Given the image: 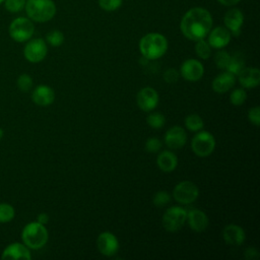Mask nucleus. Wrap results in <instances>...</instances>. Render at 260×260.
Segmentation results:
<instances>
[{"instance_id": "obj_14", "label": "nucleus", "mask_w": 260, "mask_h": 260, "mask_svg": "<svg viewBox=\"0 0 260 260\" xmlns=\"http://www.w3.org/2000/svg\"><path fill=\"white\" fill-rule=\"evenodd\" d=\"M223 22L230 32L235 37H238L241 32V27L244 22V15L240 9L232 8L224 14Z\"/></svg>"}, {"instance_id": "obj_5", "label": "nucleus", "mask_w": 260, "mask_h": 260, "mask_svg": "<svg viewBox=\"0 0 260 260\" xmlns=\"http://www.w3.org/2000/svg\"><path fill=\"white\" fill-rule=\"evenodd\" d=\"M8 32L13 41L17 43H24L31 39L35 32V25L32 20L28 17L19 16L10 22Z\"/></svg>"}, {"instance_id": "obj_29", "label": "nucleus", "mask_w": 260, "mask_h": 260, "mask_svg": "<svg viewBox=\"0 0 260 260\" xmlns=\"http://www.w3.org/2000/svg\"><path fill=\"white\" fill-rule=\"evenodd\" d=\"M32 83H34L32 78L26 73H23V74L19 75L17 80H16V85H17L18 89L23 91V92L29 91L32 87Z\"/></svg>"}, {"instance_id": "obj_33", "label": "nucleus", "mask_w": 260, "mask_h": 260, "mask_svg": "<svg viewBox=\"0 0 260 260\" xmlns=\"http://www.w3.org/2000/svg\"><path fill=\"white\" fill-rule=\"evenodd\" d=\"M170 200H171V195L168 192L158 191L157 193L154 194L152 202H153L154 205H156L158 207H161V206L167 205L170 202Z\"/></svg>"}, {"instance_id": "obj_39", "label": "nucleus", "mask_w": 260, "mask_h": 260, "mask_svg": "<svg viewBox=\"0 0 260 260\" xmlns=\"http://www.w3.org/2000/svg\"><path fill=\"white\" fill-rule=\"evenodd\" d=\"M37 221L42 223V224H46L49 221V215L47 213H45V212L40 213L38 215V217H37Z\"/></svg>"}, {"instance_id": "obj_8", "label": "nucleus", "mask_w": 260, "mask_h": 260, "mask_svg": "<svg viewBox=\"0 0 260 260\" xmlns=\"http://www.w3.org/2000/svg\"><path fill=\"white\" fill-rule=\"evenodd\" d=\"M47 53V44L41 38L28 40L23 49V56L30 63H39L43 61L46 58Z\"/></svg>"}, {"instance_id": "obj_28", "label": "nucleus", "mask_w": 260, "mask_h": 260, "mask_svg": "<svg viewBox=\"0 0 260 260\" xmlns=\"http://www.w3.org/2000/svg\"><path fill=\"white\" fill-rule=\"evenodd\" d=\"M26 0H5L3 2L5 9L10 13H18L24 9Z\"/></svg>"}, {"instance_id": "obj_12", "label": "nucleus", "mask_w": 260, "mask_h": 260, "mask_svg": "<svg viewBox=\"0 0 260 260\" xmlns=\"http://www.w3.org/2000/svg\"><path fill=\"white\" fill-rule=\"evenodd\" d=\"M180 72L183 78L187 81H197L203 76L204 68L198 60L188 59L182 64Z\"/></svg>"}, {"instance_id": "obj_32", "label": "nucleus", "mask_w": 260, "mask_h": 260, "mask_svg": "<svg viewBox=\"0 0 260 260\" xmlns=\"http://www.w3.org/2000/svg\"><path fill=\"white\" fill-rule=\"evenodd\" d=\"M247 99V92L243 88H236L230 95L231 103L234 106H241Z\"/></svg>"}, {"instance_id": "obj_34", "label": "nucleus", "mask_w": 260, "mask_h": 260, "mask_svg": "<svg viewBox=\"0 0 260 260\" xmlns=\"http://www.w3.org/2000/svg\"><path fill=\"white\" fill-rule=\"evenodd\" d=\"M99 5L105 11H114L122 5V0H99Z\"/></svg>"}, {"instance_id": "obj_26", "label": "nucleus", "mask_w": 260, "mask_h": 260, "mask_svg": "<svg viewBox=\"0 0 260 260\" xmlns=\"http://www.w3.org/2000/svg\"><path fill=\"white\" fill-rule=\"evenodd\" d=\"M195 52L199 58L206 60L211 55V47L209 46V44L206 41H204V39H201V40L196 41Z\"/></svg>"}, {"instance_id": "obj_18", "label": "nucleus", "mask_w": 260, "mask_h": 260, "mask_svg": "<svg viewBox=\"0 0 260 260\" xmlns=\"http://www.w3.org/2000/svg\"><path fill=\"white\" fill-rule=\"evenodd\" d=\"M224 242L231 246H240L245 240L244 230L237 224H229L222 231Z\"/></svg>"}, {"instance_id": "obj_11", "label": "nucleus", "mask_w": 260, "mask_h": 260, "mask_svg": "<svg viewBox=\"0 0 260 260\" xmlns=\"http://www.w3.org/2000/svg\"><path fill=\"white\" fill-rule=\"evenodd\" d=\"M96 247L103 255L113 256L119 249V242L115 235L110 232H104L96 239Z\"/></svg>"}, {"instance_id": "obj_31", "label": "nucleus", "mask_w": 260, "mask_h": 260, "mask_svg": "<svg viewBox=\"0 0 260 260\" xmlns=\"http://www.w3.org/2000/svg\"><path fill=\"white\" fill-rule=\"evenodd\" d=\"M230 59H231V55L228 52L218 51L215 54L214 62H215V65L218 69H226V67L229 65V62H230Z\"/></svg>"}, {"instance_id": "obj_15", "label": "nucleus", "mask_w": 260, "mask_h": 260, "mask_svg": "<svg viewBox=\"0 0 260 260\" xmlns=\"http://www.w3.org/2000/svg\"><path fill=\"white\" fill-rule=\"evenodd\" d=\"M186 141H187V133L180 126H174L166 132L165 142L167 146L172 149H178L183 147Z\"/></svg>"}, {"instance_id": "obj_36", "label": "nucleus", "mask_w": 260, "mask_h": 260, "mask_svg": "<svg viewBox=\"0 0 260 260\" xmlns=\"http://www.w3.org/2000/svg\"><path fill=\"white\" fill-rule=\"evenodd\" d=\"M164 79L167 83H175L179 79V72L174 68H170L165 71Z\"/></svg>"}, {"instance_id": "obj_23", "label": "nucleus", "mask_w": 260, "mask_h": 260, "mask_svg": "<svg viewBox=\"0 0 260 260\" xmlns=\"http://www.w3.org/2000/svg\"><path fill=\"white\" fill-rule=\"evenodd\" d=\"M245 60L243 56L240 53H236L234 56H231L229 65L226 67V70L234 75H238L239 72L244 68Z\"/></svg>"}, {"instance_id": "obj_41", "label": "nucleus", "mask_w": 260, "mask_h": 260, "mask_svg": "<svg viewBox=\"0 0 260 260\" xmlns=\"http://www.w3.org/2000/svg\"><path fill=\"white\" fill-rule=\"evenodd\" d=\"M3 135H4V131H3V129H2V128H0V140L2 139Z\"/></svg>"}, {"instance_id": "obj_27", "label": "nucleus", "mask_w": 260, "mask_h": 260, "mask_svg": "<svg viewBox=\"0 0 260 260\" xmlns=\"http://www.w3.org/2000/svg\"><path fill=\"white\" fill-rule=\"evenodd\" d=\"M46 41L52 47H59L64 42V35L59 29H53L46 35Z\"/></svg>"}, {"instance_id": "obj_25", "label": "nucleus", "mask_w": 260, "mask_h": 260, "mask_svg": "<svg viewBox=\"0 0 260 260\" xmlns=\"http://www.w3.org/2000/svg\"><path fill=\"white\" fill-rule=\"evenodd\" d=\"M15 210L12 205L6 202L0 203V222L6 223L11 221L14 218Z\"/></svg>"}, {"instance_id": "obj_9", "label": "nucleus", "mask_w": 260, "mask_h": 260, "mask_svg": "<svg viewBox=\"0 0 260 260\" xmlns=\"http://www.w3.org/2000/svg\"><path fill=\"white\" fill-rule=\"evenodd\" d=\"M199 195L197 186L190 181H183L177 184L173 191L175 200L181 204H190L194 202Z\"/></svg>"}, {"instance_id": "obj_13", "label": "nucleus", "mask_w": 260, "mask_h": 260, "mask_svg": "<svg viewBox=\"0 0 260 260\" xmlns=\"http://www.w3.org/2000/svg\"><path fill=\"white\" fill-rule=\"evenodd\" d=\"M31 258L29 248L24 244L14 242L9 244L2 252L1 259H12V260H29Z\"/></svg>"}, {"instance_id": "obj_40", "label": "nucleus", "mask_w": 260, "mask_h": 260, "mask_svg": "<svg viewBox=\"0 0 260 260\" xmlns=\"http://www.w3.org/2000/svg\"><path fill=\"white\" fill-rule=\"evenodd\" d=\"M220 4L224 5V6H233L238 4L241 0H217Z\"/></svg>"}, {"instance_id": "obj_20", "label": "nucleus", "mask_w": 260, "mask_h": 260, "mask_svg": "<svg viewBox=\"0 0 260 260\" xmlns=\"http://www.w3.org/2000/svg\"><path fill=\"white\" fill-rule=\"evenodd\" d=\"M235 75L229 71H225L220 73L213 79L212 89L217 93H224L235 85Z\"/></svg>"}, {"instance_id": "obj_22", "label": "nucleus", "mask_w": 260, "mask_h": 260, "mask_svg": "<svg viewBox=\"0 0 260 260\" xmlns=\"http://www.w3.org/2000/svg\"><path fill=\"white\" fill-rule=\"evenodd\" d=\"M158 168L165 172V173H170L173 172L178 165V158L176 154L172 151L169 150H164L161 151L156 159Z\"/></svg>"}, {"instance_id": "obj_19", "label": "nucleus", "mask_w": 260, "mask_h": 260, "mask_svg": "<svg viewBox=\"0 0 260 260\" xmlns=\"http://www.w3.org/2000/svg\"><path fill=\"white\" fill-rule=\"evenodd\" d=\"M239 82L245 88H252L260 83V71L257 68H243L238 74Z\"/></svg>"}, {"instance_id": "obj_42", "label": "nucleus", "mask_w": 260, "mask_h": 260, "mask_svg": "<svg viewBox=\"0 0 260 260\" xmlns=\"http://www.w3.org/2000/svg\"><path fill=\"white\" fill-rule=\"evenodd\" d=\"M4 1H5V0H0V5H1V4H3V2H4Z\"/></svg>"}, {"instance_id": "obj_1", "label": "nucleus", "mask_w": 260, "mask_h": 260, "mask_svg": "<svg viewBox=\"0 0 260 260\" xmlns=\"http://www.w3.org/2000/svg\"><path fill=\"white\" fill-rule=\"evenodd\" d=\"M180 27L183 35L191 41L204 39L211 30L212 16L205 8H191L182 17Z\"/></svg>"}, {"instance_id": "obj_7", "label": "nucleus", "mask_w": 260, "mask_h": 260, "mask_svg": "<svg viewBox=\"0 0 260 260\" xmlns=\"http://www.w3.org/2000/svg\"><path fill=\"white\" fill-rule=\"evenodd\" d=\"M187 211L180 206H172L162 215V225L168 232H177L185 223Z\"/></svg>"}, {"instance_id": "obj_10", "label": "nucleus", "mask_w": 260, "mask_h": 260, "mask_svg": "<svg viewBox=\"0 0 260 260\" xmlns=\"http://www.w3.org/2000/svg\"><path fill=\"white\" fill-rule=\"evenodd\" d=\"M137 106L144 112L152 111L158 104V94L152 87L141 88L136 96Z\"/></svg>"}, {"instance_id": "obj_16", "label": "nucleus", "mask_w": 260, "mask_h": 260, "mask_svg": "<svg viewBox=\"0 0 260 260\" xmlns=\"http://www.w3.org/2000/svg\"><path fill=\"white\" fill-rule=\"evenodd\" d=\"M231 41V32L226 27L217 26L208 32V44L211 48L221 49Z\"/></svg>"}, {"instance_id": "obj_4", "label": "nucleus", "mask_w": 260, "mask_h": 260, "mask_svg": "<svg viewBox=\"0 0 260 260\" xmlns=\"http://www.w3.org/2000/svg\"><path fill=\"white\" fill-rule=\"evenodd\" d=\"M49 234L45 224H42L38 221H32L27 223L22 232L21 239L23 244L29 249L38 250L43 248L48 242Z\"/></svg>"}, {"instance_id": "obj_38", "label": "nucleus", "mask_w": 260, "mask_h": 260, "mask_svg": "<svg viewBox=\"0 0 260 260\" xmlns=\"http://www.w3.org/2000/svg\"><path fill=\"white\" fill-rule=\"evenodd\" d=\"M258 257V252L255 248H248L246 249L245 251V258L248 259V260H252V259H255Z\"/></svg>"}, {"instance_id": "obj_24", "label": "nucleus", "mask_w": 260, "mask_h": 260, "mask_svg": "<svg viewBox=\"0 0 260 260\" xmlns=\"http://www.w3.org/2000/svg\"><path fill=\"white\" fill-rule=\"evenodd\" d=\"M185 126L188 130L192 132H197L201 130L204 126L202 118L197 114H190L185 118Z\"/></svg>"}, {"instance_id": "obj_2", "label": "nucleus", "mask_w": 260, "mask_h": 260, "mask_svg": "<svg viewBox=\"0 0 260 260\" xmlns=\"http://www.w3.org/2000/svg\"><path fill=\"white\" fill-rule=\"evenodd\" d=\"M139 49L145 59L155 60L164 56L167 52L168 41L160 34L150 32L142 37L139 42Z\"/></svg>"}, {"instance_id": "obj_17", "label": "nucleus", "mask_w": 260, "mask_h": 260, "mask_svg": "<svg viewBox=\"0 0 260 260\" xmlns=\"http://www.w3.org/2000/svg\"><path fill=\"white\" fill-rule=\"evenodd\" d=\"M32 102L41 107H47L51 105L55 100V92L52 87L48 85H39L37 86L31 93Z\"/></svg>"}, {"instance_id": "obj_35", "label": "nucleus", "mask_w": 260, "mask_h": 260, "mask_svg": "<svg viewBox=\"0 0 260 260\" xmlns=\"http://www.w3.org/2000/svg\"><path fill=\"white\" fill-rule=\"evenodd\" d=\"M161 147V141L156 137H150L145 142V149L148 152H157Z\"/></svg>"}, {"instance_id": "obj_6", "label": "nucleus", "mask_w": 260, "mask_h": 260, "mask_svg": "<svg viewBox=\"0 0 260 260\" xmlns=\"http://www.w3.org/2000/svg\"><path fill=\"white\" fill-rule=\"evenodd\" d=\"M193 152L200 157H206L212 153L215 147V140L211 133L207 131L198 132L191 141Z\"/></svg>"}, {"instance_id": "obj_37", "label": "nucleus", "mask_w": 260, "mask_h": 260, "mask_svg": "<svg viewBox=\"0 0 260 260\" xmlns=\"http://www.w3.org/2000/svg\"><path fill=\"white\" fill-rule=\"evenodd\" d=\"M248 118L252 124L259 126L260 125V108L257 106L250 109L248 113Z\"/></svg>"}, {"instance_id": "obj_30", "label": "nucleus", "mask_w": 260, "mask_h": 260, "mask_svg": "<svg viewBox=\"0 0 260 260\" xmlns=\"http://www.w3.org/2000/svg\"><path fill=\"white\" fill-rule=\"evenodd\" d=\"M147 123L150 127L155 128V129H159L165 125L166 119L164 117L162 114L160 113H151L148 115L147 117Z\"/></svg>"}, {"instance_id": "obj_21", "label": "nucleus", "mask_w": 260, "mask_h": 260, "mask_svg": "<svg viewBox=\"0 0 260 260\" xmlns=\"http://www.w3.org/2000/svg\"><path fill=\"white\" fill-rule=\"evenodd\" d=\"M188 223L190 228L195 232H203L206 230L208 225V217L207 215L199 210V209H192L187 213Z\"/></svg>"}, {"instance_id": "obj_3", "label": "nucleus", "mask_w": 260, "mask_h": 260, "mask_svg": "<svg viewBox=\"0 0 260 260\" xmlns=\"http://www.w3.org/2000/svg\"><path fill=\"white\" fill-rule=\"evenodd\" d=\"M27 17L36 22H47L56 14L53 0H26L24 6Z\"/></svg>"}]
</instances>
